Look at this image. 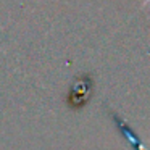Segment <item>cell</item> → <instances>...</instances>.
<instances>
[{"mask_svg":"<svg viewBox=\"0 0 150 150\" xmlns=\"http://www.w3.org/2000/svg\"><path fill=\"white\" fill-rule=\"evenodd\" d=\"M113 120H115V123H116V126L120 127V131L127 137V140H129L131 147H134L136 150H145V149H144V145H142V142H140V139L136 136V132H134V131L131 129V127L127 126V124L124 123L121 118H118L116 115H113Z\"/></svg>","mask_w":150,"mask_h":150,"instance_id":"1","label":"cell"},{"mask_svg":"<svg viewBox=\"0 0 150 150\" xmlns=\"http://www.w3.org/2000/svg\"><path fill=\"white\" fill-rule=\"evenodd\" d=\"M149 2H150V0H149Z\"/></svg>","mask_w":150,"mask_h":150,"instance_id":"2","label":"cell"}]
</instances>
